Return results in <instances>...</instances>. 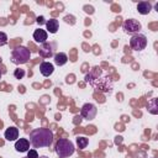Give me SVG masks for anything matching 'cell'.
Instances as JSON below:
<instances>
[{"mask_svg":"<svg viewBox=\"0 0 158 158\" xmlns=\"http://www.w3.org/2000/svg\"><path fill=\"white\" fill-rule=\"evenodd\" d=\"M14 77H15V79H22V78L25 77V69H21V68L15 69Z\"/></svg>","mask_w":158,"mask_h":158,"instance_id":"16","label":"cell"},{"mask_svg":"<svg viewBox=\"0 0 158 158\" xmlns=\"http://www.w3.org/2000/svg\"><path fill=\"white\" fill-rule=\"evenodd\" d=\"M54 49H56V43L54 42H44V43L41 44L40 49H38V53L43 58H49V57L53 56Z\"/></svg>","mask_w":158,"mask_h":158,"instance_id":"7","label":"cell"},{"mask_svg":"<svg viewBox=\"0 0 158 158\" xmlns=\"http://www.w3.org/2000/svg\"><path fill=\"white\" fill-rule=\"evenodd\" d=\"M33 40H35L36 42H38V43H44V42H47V32H46L44 30H42V28L35 30V32H33Z\"/></svg>","mask_w":158,"mask_h":158,"instance_id":"12","label":"cell"},{"mask_svg":"<svg viewBox=\"0 0 158 158\" xmlns=\"http://www.w3.org/2000/svg\"><path fill=\"white\" fill-rule=\"evenodd\" d=\"M31 52L25 46H19L11 52V62L15 64H25L28 62Z\"/></svg>","mask_w":158,"mask_h":158,"instance_id":"3","label":"cell"},{"mask_svg":"<svg viewBox=\"0 0 158 158\" xmlns=\"http://www.w3.org/2000/svg\"><path fill=\"white\" fill-rule=\"evenodd\" d=\"M147 46V37L142 33H136L130 40V47L133 51H142Z\"/></svg>","mask_w":158,"mask_h":158,"instance_id":"4","label":"cell"},{"mask_svg":"<svg viewBox=\"0 0 158 158\" xmlns=\"http://www.w3.org/2000/svg\"><path fill=\"white\" fill-rule=\"evenodd\" d=\"M5 138L7 141H17L19 138V128L15 127V126H11V127H7L5 133H4Z\"/></svg>","mask_w":158,"mask_h":158,"instance_id":"10","label":"cell"},{"mask_svg":"<svg viewBox=\"0 0 158 158\" xmlns=\"http://www.w3.org/2000/svg\"><path fill=\"white\" fill-rule=\"evenodd\" d=\"M27 158H38V153L37 151L33 148V149H28L27 151Z\"/></svg>","mask_w":158,"mask_h":158,"instance_id":"18","label":"cell"},{"mask_svg":"<svg viewBox=\"0 0 158 158\" xmlns=\"http://www.w3.org/2000/svg\"><path fill=\"white\" fill-rule=\"evenodd\" d=\"M1 75H2V73H1V70H0V79H1Z\"/></svg>","mask_w":158,"mask_h":158,"instance_id":"20","label":"cell"},{"mask_svg":"<svg viewBox=\"0 0 158 158\" xmlns=\"http://www.w3.org/2000/svg\"><path fill=\"white\" fill-rule=\"evenodd\" d=\"M41 158H47V157H44V156H43V157H41Z\"/></svg>","mask_w":158,"mask_h":158,"instance_id":"21","label":"cell"},{"mask_svg":"<svg viewBox=\"0 0 158 158\" xmlns=\"http://www.w3.org/2000/svg\"><path fill=\"white\" fill-rule=\"evenodd\" d=\"M23 158H27V157H23Z\"/></svg>","mask_w":158,"mask_h":158,"instance_id":"22","label":"cell"},{"mask_svg":"<svg viewBox=\"0 0 158 158\" xmlns=\"http://www.w3.org/2000/svg\"><path fill=\"white\" fill-rule=\"evenodd\" d=\"M152 10V4L149 1H141L137 5V11L141 15H148Z\"/></svg>","mask_w":158,"mask_h":158,"instance_id":"11","label":"cell"},{"mask_svg":"<svg viewBox=\"0 0 158 158\" xmlns=\"http://www.w3.org/2000/svg\"><path fill=\"white\" fill-rule=\"evenodd\" d=\"M88 143H89V141H88V138L84 137V136H80V137L77 138V146H78V148H80V149L85 148V147L88 146Z\"/></svg>","mask_w":158,"mask_h":158,"instance_id":"15","label":"cell"},{"mask_svg":"<svg viewBox=\"0 0 158 158\" xmlns=\"http://www.w3.org/2000/svg\"><path fill=\"white\" fill-rule=\"evenodd\" d=\"M96 114H98V109H96V106H95L94 104L86 102V104H84V105L81 106L80 116H81L83 118L89 120V121H90V120H94L95 116H96Z\"/></svg>","mask_w":158,"mask_h":158,"instance_id":"5","label":"cell"},{"mask_svg":"<svg viewBox=\"0 0 158 158\" xmlns=\"http://www.w3.org/2000/svg\"><path fill=\"white\" fill-rule=\"evenodd\" d=\"M46 27H47V31L49 33H56L58 31V27H59V22L58 20L56 19H49L47 22H46Z\"/></svg>","mask_w":158,"mask_h":158,"instance_id":"13","label":"cell"},{"mask_svg":"<svg viewBox=\"0 0 158 158\" xmlns=\"http://www.w3.org/2000/svg\"><path fill=\"white\" fill-rule=\"evenodd\" d=\"M30 144L33 148L51 147L53 142V132L49 128L38 127L30 132Z\"/></svg>","mask_w":158,"mask_h":158,"instance_id":"1","label":"cell"},{"mask_svg":"<svg viewBox=\"0 0 158 158\" xmlns=\"http://www.w3.org/2000/svg\"><path fill=\"white\" fill-rule=\"evenodd\" d=\"M68 62V56L65 54V53H63V52H59V53H57V54H54V63L57 64V65H64L65 63Z\"/></svg>","mask_w":158,"mask_h":158,"instance_id":"14","label":"cell"},{"mask_svg":"<svg viewBox=\"0 0 158 158\" xmlns=\"http://www.w3.org/2000/svg\"><path fill=\"white\" fill-rule=\"evenodd\" d=\"M54 151L59 158H68L74 153L75 148H74V144L72 141H69L67 138H59L56 142Z\"/></svg>","mask_w":158,"mask_h":158,"instance_id":"2","label":"cell"},{"mask_svg":"<svg viewBox=\"0 0 158 158\" xmlns=\"http://www.w3.org/2000/svg\"><path fill=\"white\" fill-rule=\"evenodd\" d=\"M30 148V141L27 138H19L16 142H15V149L17 152H27Z\"/></svg>","mask_w":158,"mask_h":158,"instance_id":"9","label":"cell"},{"mask_svg":"<svg viewBox=\"0 0 158 158\" xmlns=\"http://www.w3.org/2000/svg\"><path fill=\"white\" fill-rule=\"evenodd\" d=\"M40 72H41V74H42L43 77H49V75L53 74L54 67H53V64L49 63V62H42V63L40 64Z\"/></svg>","mask_w":158,"mask_h":158,"instance_id":"8","label":"cell"},{"mask_svg":"<svg viewBox=\"0 0 158 158\" xmlns=\"http://www.w3.org/2000/svg\"><path fill=\"white\" fill-rule=\"evenodd\" d=\"M7 43V36L5 32L0 31V46H5Z\"/></svg>","mask_w":158,"mask_h":158,"instance_id":"17","label":"cell"},{"mask_svg":"<svg viewBox=\"0 0 158 158\" xmlns=\"http://www.w3.org/2000/svg\"><path fill=\"white\" fill-rule=\"evenodd\" d=\"M122 28H123V31L126 33H133V35H136L142 28V25L137 20H135V19H128V20H126L123 22Z\"/></svg>","mask_w":158,"mask_h":158,"instance_id":"6","label":"cell"},{"mask_svg":"<svg viewBox=\"0 0 158 158\" xmlns=\"http://www.w3.org/2000/svg\"><path fill=\"white\" fill-rule=\"evenodd\" d=\"M37 22H38V23H42V22H43V17H42V16L38 17V19H37Z\"/></svg>","mask_w":158,"mask_h":158,"instance_id":"19","label":"cell"}]
</instances>
